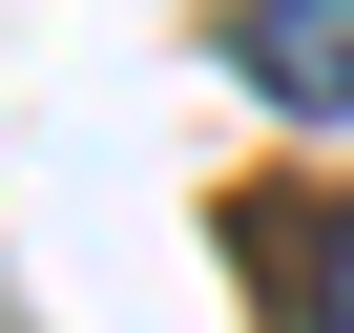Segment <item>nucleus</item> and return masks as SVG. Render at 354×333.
I'll return each mask as SVG.
<instances>
[{
    "label": "nucleus",
    "mask_w": 354,
    "mask_h": 333,
    "mask_svg": "<svg viewBox=\"0 0 354 333\" xmlns=\"http://www.w3.org/2000/svg\"><path fill=\"white\" fill-rule=\"evenodd\" d=\"M230 63H250V104L354 125V0H250V21H230Z\"/></svg>",
    "instance_id": "1"
},
{
    "label": "nucleus",
    "mask_w": 354,
    "mask_h": 333,
    "mask_svg": "<svg viewBox=\"0 0 354 333\" xmlns=\"http://www.w3.org/2000/svg\"><path fill=\"white\" fill-rule=\"evenodd\" d=\"M333 333H354V229H333Z\"/></svg>",
    "instance_id": "2"
}]
</instances>
